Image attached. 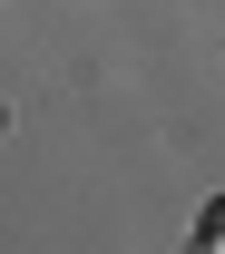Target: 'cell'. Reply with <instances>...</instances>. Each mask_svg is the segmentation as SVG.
Instances as JSON below:
<instances>
[{
	"label": "cell",
	"instance_id": "obj_1",
	"mask_svg": "<svg viewBox=\"0 0 225 254\" xmlns=\"http://www.w3.org/2000/svg\"><path fill=\"white\" fill-rule=\"evenodd\" d=\"M196 245H206V254H225V195L206 205V215H196Z\"/></svg>",
	"mask_w": 225,
	"mask_h": 254
}]
</instances>
